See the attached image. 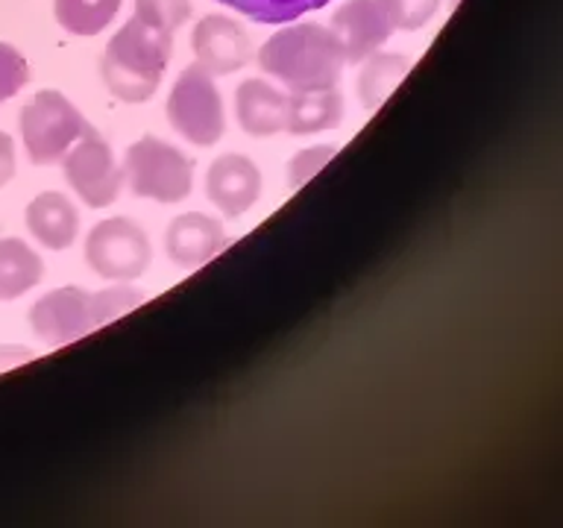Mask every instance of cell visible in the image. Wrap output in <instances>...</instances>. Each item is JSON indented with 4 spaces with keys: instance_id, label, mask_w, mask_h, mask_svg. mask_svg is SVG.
Returning <instances> with one entry per match:
<instances>
[{
    "instance_id": "6da1fadb",
    "label": "cell",
    "mask_w": 563,
    "mask_h": 528,
    "mask_svg": "<svg viewBox=\"0 0 563 528\" xmlns=\"http://www.w3.org/2000/svg\"><path fill=\"white\" fill-rule=\"evenodd\" d=\"M174 53V33L132 15L100 53V79L123 103H144L158 91Z\"/></svg>"
},
{
    "instance_id": "d6986e66",
    "label": "cell",
    "mask_w": 563,
    "mask_h": 528,
    "mask_svg": "<svg viewBox=\"0 0 563 528\" xmlns=\"http://www.w3.org/2000/svg\"><path fill=\"white\" fill-rule=\"evenodd\" d=\"M218 3L235 9L255 24H290L306 12L329 7L332 0H218Z\"/></svg>"
},
{
    "instance_id": "9a60e30c",
    "label": "cell",
    "mask_w": 563,
    "mask_h": 528,
    "mask_svg": "<svg viewBox=\"0 0 563 528\" xmlns=\"http://www.w3.org/2000/svg\"><path fill=\"white\" fill-rule=\"evenodd\" d=\"M343 121V95L334 88L317 91H290L288 95V127L290 135H314L334 130Z\"/></svg>"
},
{
    "instance_id": "7a4b0ae2",
    "label": "cell",
    "mask_w": 563,
    "mask_h": 528,
    "mask_svg": "<svg viewBox=\"0 0 563 528\" xmlns=\"http://www.w3.org/2000/svg\"><path fill=\"white\" fill-rule=\"evenodd\" d=\"M258 68L271 74L290 91H317L334 88L346 68L338 35L323 24H294L271 35L258 47Z\"/></svg>"
},
{
    "instance_id": "3957f363",
    "label": "cell",
    "mask_w": 563,
    "mask_h": 528,
    "mask_svg": "<svg viewBox=\"0 0 563 528\" xmlns=\"http://www.w3.org/2000/svg\"><path fill=\"white\" fill-rule=\"evenodd\" d=\"M144 299L139 288H130L121 282L118 288L86 290V288H56L35 299L30 306V329L42 341L59 346V343L79 341L82 334L95 332L97 326L109 323L123 311H130Z\"/></svg>"
},
{
    "instance_id": "4fadbf2b",
    "label": "cell",
    "mask_w": 563,
    "mask_h": 528,
    "mask_svg": "<svg viewBox=\"0 0 563 528\" xmlns=\"http://www.w3.org/2000/svg\"><path fill=\"white\" fill-rule=\"evenodd\" d=\"M235 114L253 139H271L288 127V95L264 79H244L235 88Z\"/></svg>"
},
{
    "instance_id": "5b68a950",
    "label": "cell",
    "mask_w": 563,
    "mask_h": 528,
    "mask_svg": "<svg viewBox=\"0 0 563 528\" xmlns=\"http://www.w3.org/2000/svg\"><path fill=\"white\" fill-rule=\"evenodd\" d=\"M123 179L135 197L156 202H179L194 188V162L183 150L156 139L141 135L123 153Z\"/></svg>"
},
{
    "instance_id": "cb8c5ba5",
    "label": "cell",
    "mask_w": 563,
    "mask_h": 528,
    "mask_svg": "<svg viewBox=\"0 0 563 528\" xmlns=\"http://www.w3.org/2000/svg\"><path fill=\"white\" fill-rule=\"evenodd\" d=\"M15 141L9 132L0 130V188L3 185L12 183V176H15Z\"/></svg>"
},
{
    "instance_id": "7402d4cb",
    "label": "cell",
    "mask_w": 563,
    "mask_h": 528,
    "mask_svg": "<svg viewBox=\"0 0 563 528\" xmlns=\"http://www.w3.org/2000/svg\"><path fill=\"white\" fill-rule=\"evenodd\" d=\"M338 147L334 144H317V147L299 150L297 156L288 162V188H302V185L317 176V170H323L334 158Z\"/></svg>"
},
{
    "instance_id": "ba28073f",
    "label": "cell",
    "mask_w": 563,
    "mask_h": 528,
    "mask_svg": "<svg viewBox=\"0 0 563 528\" xmlns=\"http://www.w3.org/2000/svg\"><path fill=\"white\" fill-rule=\"evenodd\" d=\"M65 179L88 209H106L123 188V167L97 130L86 132L62 158Z\"/></svg>"
},
{
    "instance_id": "8fae6325",
    "label": "cell",
    "mask_w": 563,
    "mask_h": 528,
    "mask_svg": "<svg viewBox=\"0 0 563 528\" xmlns=\"http://www.w3.org/2000/svg\"><path fill=\"white\" fill-rule=\"evenodd\" d=\"M206 197L227 218H241L262 197V170L253 158L223 153L206 170Z\"/></svg>"
},
{
    "instance_id": "ac0fdd59",
    "label": "cell",
    "mask_w": 563,
    "mask_h": 528,
    "mask_svg": "<svg viewBox=\"0 0 563 528\" xmlns=\"http://www.w3.org/2000/svg\"><path fill=\"white\" fill-rule=\"evenodd\" d=\"M121 3L123 0H53V15L65 33L91 38L112 24Z\"/></svg>"
},
{
    "instance_id": "603a6c76",
    "label": "cell",
    "mask_w": 563,
    "mask_h": 528,
    "mask_svg": "<svg viewBox=\"0 0 563 528\" xmlns=\"http://www.w3.org/2000/svg\"><path fill=\"white\" fill-rule=\"evenodd\" d=\"M440 0H394V12H396V30H420L434 18L438 12Z\"/></svg>"
},
{
    "instance_id": "30bf717a",
    "label": "cell",
    "mask_w": 563,
    "mask_h": 528,
    "mask_svg": "<svg viewBox=\"0 0 563 528\" xmlns=\"http://www.w3.org/2000/svg\"><path fill=\"white\" fill-rule=\"evenodd\" d=\"M191 51L197 65L209 70L211 77L235 74L253 59L250 35L235 18L206 15L191 30Z\"/></svg>"
},
{
    "instance_id": "ffe728a7",
    "label": "cell",
    "mask_w": 563,
    "mask_h": 528,
    "mask_svg": "<svg viewBox=\"0 0 563 528\" xmlns=\"http://www.w3.org/2000/svg\"><path fill=\"white\" fill-rule=\"evenodd\" d=\"M191 0H135V15L176 33L191 18Z\"/></svg>"
},
{
    "instance_id": "277c9868",
    "label": "cell",
    "mask_w": 563,
    "mask_h": 528,
    "mask_svg": "<svg viewBox=\"0 0 563 528\" xmlns=\"http://www.w3.org/2000/svg\"><path fill=\"white\" fill-rule=\"evenodd\" d=\"M18 130L24 139L26 158L33 165H56L74 144L95 127L82 118L68 97L53 88L35 91L18 114Z\"/></svg>"
},
{
    "instance_id": "52a82bcc",
    "label": "cell",
    "mask_w": 563,
    "mask_h": 528,
    "mask_svg": "<svg viewBox=\"0 0 563 528\" xmlns=\"http://www.w3.org/2000/svg\"><path fill=\"white\" fill-rule=\"evenodd\" d=\"M86 262L100 279L132 282L147 273L153 244L132 218L100 220L86 235Z\"/></svg>"
},
{
    "instance_id": "44dd1931",
    "label": "cell",
    "mask_w": 563,
    "mask_h": 528,
    "mask_svg": "<svg viewBox=\"0 0 563 528\" xmlns=\"http://www.w3.org/2000/svg\"><path fill=\"white\" fill-rule=\"evenodd\" d=\"M30 82V65L24 53L12 44L0 42V103H7Z\"/></svg>"
},
{
    "instance_id": "9c48e42d",
    "label": "cell",
    "mask_w": 563,
    "mask_h": 528,
    "mask_svg": "<svg viewBox=\"0 0 563 528\" xmlns=\"http://www.w3.org/2000/svg\"><path fill=\"white\" fill-rule=\"evenodd\" d=\"M329 30L338 35L346 65H361L396 33L394 0H346L329 21Z\"/></svg>"
},
{
    "instance_id": "e0dca14e",
    "label": "cell",
    "mask_w": 563,
    "mask_h": 528,
    "mask_svg": "<svg viewBox=\"0 0 563 528\" xmlns=\"http://www.w3.org/2000/svg\"><path fill=\"white\" fill-rule=\"evenodd\" d=\"M408 68H411V62L405 59L402 53H369L361 65L358 82H355L361 103L367 109H378L382 100L399 86V79L408 74Z\"/></svg>"
},
{
    "instance_id": "2e32d148",
    "label": "cell",
    "mask_w": 563,
    "mask_h": 528,
    "mask_svg": "<svg viewBox=\"0 0 563 528\" xmlns=\"http://www.w3.org/2000/svg\"><path fill=\"white\" fill-rule=\"evenodd\" d=\"M42 279V255L21 238H0V302L24 297Z\"/></svg>"
},
{
    "instance_id": "d4e9b609",
    "label": "cell",
    "mask_w": 563,
    "mask_h": 528,
    "mask_svg": "<svg viewBox=\"0 0 563 528\" xmlns=\"http://www.w3.org/2000/svg\"><path fill=\"white\" fill-rule=\"evenodd\" d=\"M35 352L26 350V346H18V343H3L0 346V370L18 367V364H24V361L33 359Z\"/></svg>"
},
{
    "instance_id": "7c38bea8",
    "label": "cell",
    "mask_w": 563,
    "mask_h": 528,
    "mask_svg": "<svg viewBox=\"0 0 563 528\" xmlns=\"http://www.w3.org/2000/svg\"><path fill=\"white\" fill-rule=\"evenodd\" d=\"M227 244L229 235L223 232V227L202 211H185L170 220L165 229L167 258L183 271H194V267L211 262Z\"/></svg>"
},
{
    "instance_id": "5bb4252c",
    "label": "cell",
    "mask_w": 563,
    "mask_h": 528,
    "mask_svg": "<svg viewBox=\"0 0 563 528\" xmlns=\"http://www.w3.org/2000/svg\"><path fill=\"white\" fill-rule=\"evenodd\" d=\"M24 223L30 235L47 250H68L79 235L77 206L59 191H42L30 200L24 211Z\"/></svg>"
},
{
    "instance_id": "8992f818",
    "label": "cell",
    "mask_w": 563,
    "mask_h": 528,
    "mask_svg": "<svg viewBox=\"0 0 563 528\" xmlns=\"http://www.w3.org/2000/svg\"><path fill=\"white\" fill-rule=\"evenodd\" d=\"M167 121L194 147H214L227 132V112L214 77L202 65H188L176 77L165 103Z\"/></svg>"
}]
</instances>
